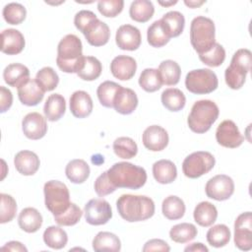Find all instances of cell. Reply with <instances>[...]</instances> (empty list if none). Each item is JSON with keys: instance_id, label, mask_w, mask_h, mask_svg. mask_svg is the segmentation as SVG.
<instances>
[{"instance_id": "cell-45", "label": "cell", "mask_w": 252, "mask_h": 252, "mask_svg": "<svg viewBox=\"0 0 252 252\" xmlns=\"http://www.w3.org/2000/svg\"><path fill=\"white\" fill-rule=\"evenodd\" d=\"M4 20L10 25H20L24 22L27 16L25 6L20 3H9L4 6L2 12Z\"/></svg>"}, {"instance_id": "cell-28", "label": "cell", "mask_w": 252, "mask_h": 252, "mask_svg": "<svg viewBox=\"0 0 252 252\" xmlns=\"http://www.w3.org/2000/svg\"><path fill=\"white\" fill-rule=\"evenodd\" d=\"M194 220L203 227L211 226L218 218V210L210 202H200L194 209L193 212Z\"/></svg>"}, {"instance_id": "cell-32", "label": "cell", "mask_w": 252, "mask_h": 252, "mask_svg": "<svg viewBox=\"0 0 252 252\" xmlns=\"http://www.w3.org/2000/svg\"><path fill=\"white\" fill-rule=\"evenodd\" d=\"M185 210L186 207L183 200L174 195L166 197L161 204V211L163 216L170 220L181 219L185 214Z\"/></svg>"}, {"instance_id": "cell-39", "label": "cell", "mask_w": 252, "mask_h": 252, "mask_svg": "<svg viewBox=\"0 0 252 252\" xmlns=\"http://www.w3.org/2000/svg\"><path fill=\"white\" fill-rule=\"evenodd\" d=\"M208 243L216 248H220L225 246L230 240V230L225 224H216L212 226L207 234Z\"/></svg>"}, {"instance_id": "cell-13", "label": "cell", "mask_w": 252, "mask_h": 252, "mask_svg": "<svg viewBox=\"0 0 252 252\" xmlns=\"http://www.w3.org/2000/svg\"><path fill=\"white\" fill-rule=\"evenodd\" d=\"M217 142L229 149H235L241 146L244 141V137L238 130V127L232 120H223L217 128L216 131Z\"/></svg>"}, {"instance_id": "cell-48", "label": "cell", "mask_w": 252, "mask_h": 252, "mask_svg": "<svg viewBox=\"0 0 252 252\" xmlns=\"http://www.w3.org/2000/svg\"><path fill=\"white\" fill-rule=\"evenodd\" d=\"M83 216L82 210L74 203H71L70 207L61 215L54 217V220L57 224L63 226H72L78 223Z\"/></svg>"}, {"instance_id": "cell-3", "label": "cell", "mask_w": 252, "mask_h": 252, "mask_svg": "<svg viewBox=\"0 0 252 252\" xmlns=\"http://www.w3.org/2000/svg\"><path fill=\"white\" fill-rule=\"evenodd\" d=\"M107 176L116 189L126 188L136 190L143 187L147 181L146 170L141 166L127 161L114 163L107 170Z\"/></svg>"}, {"instance_id": "cell-38", "label": "cell", "mask_w": 252, "mask_h": 252, "mask_svg": "<svg viewBox=\"0 0 252 252\" xmlns=\"http://www.w3.org/2000/svg\"><path fill=\"white\" fill-rule=\"evenodd\" d=\"M43 241L52 249H62L68 242V235L63 228L50 225L43 232Z\"/></svg>"}, {"instance_id": "cell-24", "label": "cell", "mask_w": 252, "mask_h": 252, "mask_svg": "<svg viewBox=\"0 0 252 252\" xmlns=\"http://www.w3.org/2000/svg\"><path fill=\"white\" fill-rule=\"evenodd\" d=\"M3 79L8 86L18 89L30 79V70L21 63L9 64L3 71Z\"/></svg>"}, {"instance_id": "cell-26", "label": "cell", "mask_w": 252, "mask_h": 252, "mask_svg": "<svg viewBox=\"0 0 252 252\" xmlns=\"http://www.w3.org/2000/svg\"><path fill=\"white\" fill-rule=\"evenodd\" d=\"M153 175L160 184L172 183L177 177L176 165L169 159H159L153 164Z\"/></svg>"}, {"instance_id": "cell-34", "label": "cell", "mask_w": 252, "mask_h": 252, "mask_svg": "<svg viewBox=\"0 0 252 252\" xmlns=\"http://www.w3.org/2000/svg\"><path fill=\"white\" fill-rule=\"evenodd\" d=\"M155 13V7L149 0H135L129 8V15L132 20L138 23L148 22Z\"/></svg>"}, {"instance_id": "cell-4", "label": "cell", "mask_w": 252, "mask_h": 252, "mask_svg": "<svg viewBox=\"0 0 252 252\" xmlns=\"http://www.w3.org/2000/svg\"><path fill=\"white\" fill-rule=\"evenodd\" d=\"M220 114L218 105L210 99L196 101L189 113L187 123L191 131L203 134L210 130Z\"/></svg>"}, {"instance_id": "cell-18", "label": "cell", "mask_w": 252, "mask_h": 252, "mask_svg": "<svg viewBox=\"0 0 252 252\" xmlns=\"http://www.w3.org/2000/svg\"><path fill=\"white\" fill-rule=\"evenodd\" d=\"M83 34L91 45L102 46L109 40L110 30L104 22L96 19L88 26Z\"/></svg>"}, {"instance_id": "cell-22", "label": "cell", "mask_w": 252, "mask_h": 252, "mask_svg": "<svg viewBox=\"0 0 252 252\" xmlns=\"http://www.w3.org/2000/svg\"><path fill=\"white\" fill-rule=\"evenodd\" d=\"M93 99L85 91H76L70 96V110L76 118H86L93 111Z\"/></svg>"}, {"instance_id": "cell-15", "label": "cell", "mask_w": 252, "mask_h": 252, "mask_svg": "<svg viewBox=\"0 0 252 252\" xmlns=\"http://www.w3.org/2000/svg\"><path fill=\"white\" fill-rule=\"evenodd\" d=\"M115 41L120 49L134 51L141 45V32L132 25H122L116 32Z\"/></svg>"}, {"instance_id": "cell-35", "label": "cell", "mask_w": 252, "mask_h": 252, "mask_svg": "<svg viewBox=\"0 0 252 252\" xmlns=\"http://www.w3.org/2000/svg\"><path fill=\"white\" fill-rule=\"evenodd\" d=\"M158 71L162 80V84L166 86H175L178 84L181 76V69L175 61L169 59L162 61L159 64Z\"/></svg>"}, {"instance_id": "cell-2", "label": "cell", "mask_w": 252, "mask_h": 252, "mask_svg": "<svg viewBox=\"0 0 252 252\" xmlns=\"http://www.w3.org/2000/svg\"><path fill=\"white\" fill-rule=\"evenodd\" d=\"M83 44L75 34L65 35L58 43L56 64L65 73H78L84 64Z\"/></svg>"}, {"instance_id": "cell-29", "label": "cell", "mask_w": 252, "mask_h": 252, "mask_svg": "<svg viewBox=\"0 0 252 252\" xmlns=\"http://www.w3.org/2000/svg\"><path fill=\"white\" fill-rule=\"evenodd\" d=\"M90 166L84 159L76 158L70 160L65 168V173L67 178L75 183H84L90 176Z\"/></svg>"}, {"instance_id": "cell-25", "label": "cell", "mask_w": 252, "mask_h": 252, "mask_svg": "<svg viewBox=\"0 0 252 252\" xmlns=\"http://www.w3.org/2000/svg\"><path fill=\"white\" fill-rule=\"evenodd\" d=\"M18 223L22 230L28 233H33L37 231L42 224V216L34 208L28 207L21 211Z\"/></svg>"}, {"instance_id": "cell-12", "label": "cell", "mask_w": 252, "mask_h": 252, "mask_svg": "<svg viewBox=\"0 0 252 252\" xmlns=\"http://www.w3.org/2000/svg\"><path fill=\"white\" fill-rule=\"evenodd\" d=\"M234 244L242 251L252 248V215L251 212L240 214L234 222Z\"/></svg>"}, {"instance_id": "cell-1", "label": "cell", "mask_w": 252, "mask_h": 252, "mask_svg": "<svg viewBox=\"0 0 252 252\" xmlns=\"http://www.w3.org/2000/svg\"><path fill=\"white\" fill-rule=\"evenodd\" d=\"M117 211L120 217L129 222L142 221L152 218L155 214V203L143 195L123 194L116 201Z\"/></svg>"}, {"instance_id": "cell-7", "label": "cell", "mask_w": 252, "mask_h": 252, "mask_svg": "<svg viewBox=\"0 0 252 252\" xmlns=\"http://www.w3.org/2000/svg\"><path fill=\"white\" fill-rule=\"evenodd\" d=\"M43 192L45 207L53 217L61 215L70 207V193L63 182L49 180L44 184Z\"/></svg>"}, {"instance_id": "cell-37", "label": "cell", "mask_w": 252, "mask_h": 252, "mask_svg": "<svg viewBox=\"0 0 252 252\" xmlns=\"http://www.w3.org/2000/svg\"><path fill=\"white\" fill-rule=\"evenodd\" d=\"M198 230L193 223L181 222L175 224L169 230V237L176 243H186L197 236Z\"/></svg>"}, {"instance_id": "cell-44", "label": "cell", "mask_w": 252, "mask_h": 252, "mask_svg": "<svg viewBox=\"0 0 252 252\" xmlns=\"http://www.w3.org/2000/svg\"><path fill=\"white\" fill-rule=\"evenodd\" d=\"M34 79L44 93L53 91L59 83V77L51 67L41 68L39 71H37Z\"/></svg>"}, {"instance_id": "cell-43", "label": "cell", "mask_w": 252, "mask_h": 252, "mask_svg": "<svg viewBox=\"0 0 252 252\" xmlns=\"http://www.w3.org/2000/svg\"><path fill=\"white\" fill-rule=\"evenodd\" d=\"M102 71L100 61L94 56H85L82 69L77 73L78 77L84 81L96 80Z\"/></svg>"}, {"instance_id": "cell-31", "label": "cell", "mask_w": 252, "mask_h": 252, "mask_svg": "<svg viewBox=\"0 0 252 252\" xmlns=\"http://www.w3.org/2000/svg\"><path fill=\"white\" fill-rule=\"evenodd\" d=\"M93 249L99 251L117 252L121 249V242L117 235L108 231L98 232L93 239Z\"/></svg>"}, {"instance_id": "cell-23", "label": "cell", "mask_w": 252, "mask_h": 252, "mask_svg": "<svg viewBox=\"0 0 252 252\" xmlns=\"http://www.w3.org/2000/svg\"><path fill=\"white\" fill-rule=\"evenodd\" d=\"M138 106V96L136 93L129 88H123L116 94L113 107L114 109L123 115H128L134 112Z\"/></svg>"}, {"instance_id": "cell-17", "label": "cell", "mask_w": 252, "mask_h": 252, "mask_svg": "<svg viewBox=\"0 0 252 252\" xmlns=\"http://www.w3.org/2000/svg\"><path fill=\"white\" fill-rule=\"evenodd\" d=\"M136 60L131 56L118 55L114 57L110 63V71L112 75L120 81L132 79L136 73Z\"/></svg>"}, {"instance_id": "cell-54", "label": "cell", "mask_w": 252, "mask_h": 252, "mask_svg": "<svg viewBox=\"0 0 252 252\" xmlns=\"http://www.w3.org/2000/svg\"><path fill=\"white\" fill-rule=\"evenodd\" d=\"M1 250H8V251H25L27 252V247L22 244L19 241H10L7 242L3 247H1Z\"/></svg>"}, {"instance_id": "cell-11", "label": "cell", "mask_w": 252, "mask_h": 252, "mask_svg": "<svg viewBox=\"0 0 252 252\" xmlns=\"http://www.w3.org/2000/svg\"><path fill=\"white\" fill-rule=\"evenodd\" d=\"M206 195L216 201H225L234 192V182L225 174H218L210 178L205 186Z\"/></svg>"}, {"instance_id": "cell-27", "label": "cell", "mask_w": 252, "mask_h": 252, "mask_svg": "<svg viewBox=\"0 0 252 252\" xmlns=\"http://www.w3.org/2000/svg\"><path fill=\"white\" fill-rule=\"evenodd\" d=\"M66 101L60 94H50L43 106V113L47 120L58 121L65 113Z\"/></svg>"}, {"instance_id": "cell-6", "label": "cell", "mask_w": 252, "mask_h": 252, "mask_svg": "<svg viewBox=\"0 0 252 252\" xmlns=\"http://www.w3.org/2000/svg\"><path fill=\"white\" fill-rule=\"evenodd\" d=\"M251 51L247 48L238 49L232 56L230 65L225 69L224 79L226 85L232 90H239L245 83L246 76L251 67Z\"/></svg>"}, {"instance_id": "cell-47", "label": "cell", "mask_w": 252, "mask_h": 252, "mask_svg": "<svg viewBox=\"0 0 252 252\" xmlns=\"http://www.w3.org/2000/svg\"><path fill=\"white\" fill-rule=\"evenodd\" d=\"M0 222L6 223L15 218L17 213V203L11 195L5 193L0 194Z\"/></svg>"}, {"instance_id": "cell-42", "label": "cell", "mask_w": 252, "mask_h": 252, "mask_svg": "<svg viewBox=\"0 0 252 252\" xmlns=\"http://www.w3.org/2000/svg\"><path fill=\"white\" fill-rule=\"evenodd\" d=\"M114 154L124 159H130L134 158L138 153V146L136 142L129 137H119L113 142Z\"/></svg>"}, {"instance_id": "cell-52", "label": "cell", "mask_w": 252, "mask_h": 252, "mask_svg": "<svg viewBox=\"0 0 252 252\" xmlns=\"http://www.w3.org/2000/svg\"><path fill=\"white\" fill-rule=\"evenodd\" d=\"M170 247L169 245L162 239H151L147 241L143 247L144 252L149 251H169Z\"/></svg>"}, {"instance_id": "cell-49", "label": "cell", "mask_w": 252, "mask_h": 252, "mask_svg": "<svg viewBox=\"0 0 252 252\" xmlns=\"http://www.w3.org/2000/svg\"><path fill=\"white\" fill-rule=\"evenodd\" d=\"M123 7V0H101L97 2V10L106 18L116 17L122 12Z\"/></svg>"}, {"instance_id": "cell-9", "label": "cell", "mask_w": 252, "mask_h": 252, "mask_svg": "<svg viewBox=\"0 0 252 252\" xmlns=\"http://www.w3.org/2000/svg\"><path fill=\"white\" fill-rule=\"evenodd\" d=\"M215 157L206 151H198L190 154L182 162V171L188 178H198L213 169Z\"/></svg>"}, {"instance_id": "cell-55", "label": "cell", "mask_w": 252, "mask_h": 252, "mask_svg": "<svg viewBox=\"0 0 252 252\" xmlns=\"http://www.w3.org/2000/svg\"><path fill=\"white\" fill-rule=\"evenodd\" d=\"M184 251H193V252H208L209 249L208 247H206L204 244L200 243V242H195V243H192L188 246H186L184 248Z\"/></svg>"}, {"instance_id": "cell-51", "label": "cell", "mask_w": 252, "mask_h": 252, "mask_svg": "<svg viewBox=\"0 0 252 252\" xmlns=\"http://www.w3.org/2000/svg\"><path fill=\"white\" fill-rule=\"evenodd\" d=\"M96 19H97V17L94 12H92L90 10H81L75 15L74 24H75V27L82 33H84L86 29L88 28V26Z\"/></svg>"}, {"instance_id": "cell-16", "label": "cell", "mask_w": 252, "mask_h": 252, "mask_svg": "<svg viewBox=\"0 0 252 252\" xmlns=\"http://www.w3.org/2000/svg\"><path fill=\"white\" fill-rule=\"evenodd\" d=\"M142 141L146 149L152 152H159L166 148L169 138L164 128L158 125H151L145 129Z\"/></svg>"}, {"instance_id": "cell-41", "label": "cell", "mask_w": 252, "mask_h": 252, "mask_svg": "<svg viewBox=\"0 0 252 252\" xmlns=\"http://www.w3.org/2000/svg\"><path fill=\"white\" fill-rule=\"evenodd\" d=\"M139 85L144 91L154 93L159 90L163 84L158 69L147 68L142 71L139 77Z\"/></svg>"}, {"instance_id": "cell-5", "label": "cell", "mask_w": 252, "mask_h": 252, "mask_svg": "<svg viewBox=\"0 0 252 252\" xmlns=\"http://www.w3.org/2000/svg\"><path fill=\"white\" fill-rule=\"evenodd\" d=\"M190 41L198 54L209 51L216 43L215 23L210 18L198 16L190 25Z\"/></svg>"}, {"instance_id": "cell-14", "label": "cell", "mask_w": 252, "mask_h": 252, "mask_svg": "<svg viewBox=\"0 0 252 252\" xmlns=\"http://www.w3.org/2000/svg\"><path fill=\"white\" fill-rule=\"evenodd\" d=\"M22 130L25 136L31 140H39L47 132L46 118L38 112L28 113L22 121Z\"/></svg>"}, {"instance_id": "cell-50", "label": "cell", "mask_w": 252, "mask_h": 252, "mask_svg": "<svg viewBox=\"0 0 252 252\" xmlns=\"http://www.w3.org/2000/svg\"><path fill=\"white\" fill-rule=\"evenodd\" d=\"M94 191L95 193L99 196V197H104L106 195H109L111 193H113L116 188L111 184V182L109 181V178L107 176V171L102 172L94 181Z\"/></svg>"}, {"instance_id": "cell-19", "label": "cell", "mask_w": 252, "mask_h": 252, "mask_svg": "<svg viewBox=\"0 0 252 252\" xmlns=\"http://www.w3.org/2000/svg\"><path fill=\"white\" fill-rule=\"evenodd\" d=\"M1 51L8 55H16L23 51L26 41L23 33L15 29H7L1 32Z\"/></svg>"}, {"instance_id": "cell-36", "label": "cell", "mask_w": 252, "mask_h": 252, "mask_svg": "<svg viewBox=\"0 0 252 252\" xmlns=\"http://www.w3.org/2000/svg\"><path fill=\"white\" fill-rule=\"evenodd\" d=\"M121 87L122 86H120L119 84L112 82V81L102 82L97 87V90H96L97 98H98L100 104L107 108L113 107L116 94L121 89Z\"/></svg>"}, {"instance_id": "cell-56", "label": "cell", "mask_w": 252, "mask_h": 252, "mask_svg": "<svg viewBox=\"0 0 252 252\" xmlns=\"http://www.w3.org/2000/svg\"><path fill=\"white\" fill-rule=\"evenodd\" d=\"M206 1H188V0H185L184 1V4L190 8H197V7H200L201 5H203Z\"/></svg>"}, {"instance_id": "cell-53", "label": "cell", "mask_w": 252, "mask_h": 252, "mask_svg": "<svg viewBox=\"0 0 252 252\" xmlns=\"http://www.w3.org/2000/svg\"><path fill=\"white\" fill-rule=\"evenodd\" d=\"M13 103V94L11 91L4 86L0 87V111L6 112Z\"/></svg>"}, {"instance_id": "cell-57", "label": "cell", "mask_w": 252, "mask_h": 252, "mask_svg": "<svg viewBox=\"0 0 252 252\" xmlns=\"http://www.w3.org/2000/svg\"><path fill=\"white\" fill-rule=\"evenodd\" d=\"M177 3V1L175 0V1H165V2H163V1H158V4L159 5H161V6H163V7H168V6H171V5H174V4H176Z\"/></svg>"}, {"instance_id": "cell-10", "label": "cell", "mask_w": 252, "mask_h": 252, "mask_svg": "<svg viewBox=\"0 0 252 252\" xmlns=\"http://www.w3.org/2000/svg\"><path fill=\"white\" fill-rule=\"evenodd\" d=\"M85 220L92 225H101L112 218V210L109 203L101 198L90 200L84 208Z\"/></svg>"}, {"instance_id": "cell-8", "label": "cell", "mask_w": 252, "mask_h": 252, "mask_svg": "<svg viewBox=\"0 0 252 252\" xmlns=\"http://www.w3.org/2000/svg\"><path fill=\"white\" fill-rule=\"evenodd\" d=\"M219 85L218 77L210 69H197L187 73L185 78L186 89L195 94H207L214 92Z\"/></svg>"}, {"instance_id": "cell-20", "label": "cell", "mask_w": 252, "mask_h": 252, "mask_svg": "<svg viewBox=\"0 0 252 252\" xmlns=\"http://www.w3.org/2000/svg\"><path fill=\"white\" fill-rule=\"evenodd\" d=\"M14 164L19 173L30 176L33 175L39 168L40 160L37 155L32 151H21L14 158Z\"/></svg>"}, {"instance_id": "cell-33", "label": "cell", "mask_w": 252, "mask_h": 252, "mask_svg": "<svg viewBox=\"0 0 252 252\" xmlns=\"http://www.w3.org/2000/svg\"><path fill=\"white\" fill-rule=\"evenodd\" d=\"M162 105L169 111L176 112L184 108L186 97L184 94L176 88L165 89L160 96Z\"/></svg>"}, {"instance_id": "cell-21", "label": "cell", "mask_w": 252, "mask_h": 252, "mask_svg": "<svg viewBox=\"0 0 252 252\" xmlns=\"http://www.w3.org/2000/svg\"><path fill=\"white\" fill-rule=\"evenodd\" d=\"M44 96V92L37 85L35 79H29L18 88V97L20 101L28 106L37 105Z\"/></svg>"}, {"instance_id": "cell-30", "label": "cell", "mask_w": 252, "mask_h": 252, "mask_svg": "<svg viewBox=\"0 0 252 252\" xmlns=\"http://www.w3.org/2000/svg\"><path fill=\"white\" fill-rule=\"evenodd\" d=\"M160 21L170 38L180 35L184 30L185 18L178 11H169L165 13Z\"/></svg>"}, {"instance_id": "cell-46", "label": "cell", "mask_w": 252, "mask_h": 252, "mask_svg": "<svg viewBox=\"0 0 252 252\" xmlns=\"http://www.w3.org/2000/svg\"><path fill=\"white\" fill-rule=\"evenodd\" d=\"M199 59L207 66L219 67L225 59V50L222 45L216 42L209 51L199 54Z\"/></svg>"}, {"instance_id": "cell-40", "label": "cell", "mask_w": 252, "mask_h": 252, "mask_svg": "<svg viewBox=\"0 0 252 252\" xmlns=\"http://www.w3.org/2000/svg\"><path fill=\"white\" fill-rule=\"evenodd\" d=\"M147 39L151 46L158 48L164 46L170 39L168 34L166 33L161 21H155L147 31Z\"/></svg>"}]
</instances>
